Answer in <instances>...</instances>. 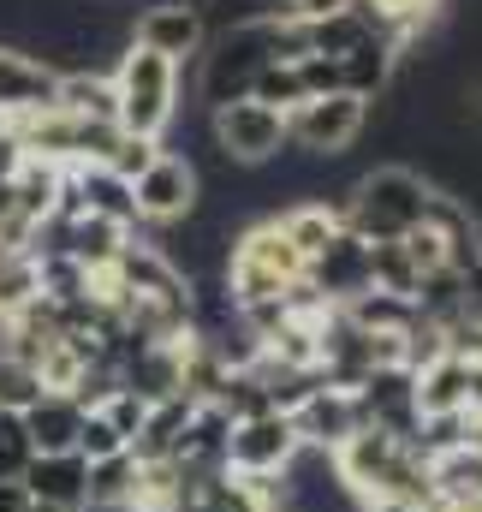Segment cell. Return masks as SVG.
I'll use <instances>...</instances> for the list:
<instances>
[{"label": "cell", "mask_w": 482, "mask_h": 512, "mask_svg": "<svg viewBox=\"0 0 482 512\" xmlns=\"http://www.w3.org/2000/svg\"><path fill=\"white\" fill-rule=\"evenodd\" d=\"M274 221H280V233L292 239V251L304 256V268L328 251L334 239H340V209H334V203H316V197H304V203L280 209Z\"/></svg>", "instance_id": "18"}, {"label": "cell", "mask_w": 482, "mask_h": 512, "mask_svg": "<svg viewBox=\"0 0 482 512\" xmlns=\"http://www.w3.org/2000/svg\"><path fill=\"white\" fill-rule=\"evenodd\" d=\"M191 411H197V399H191V393L149 399V405H143V423H137V435H131V459H137V465H161V459H173V453H179V441H185Z\"/></svg>", "instance_id": "14"}, {"label": "cell", "mask_w": 482, "mask_h": 512, "mask_svg": "<svg viewBox=\"0 0 482 512\" xmlns=\"http://www.w3.org/2000/svg\"><path fill=\"white\" fill-rule=\"evenodd\" d=\"M292 429H298V447H316V453H334L346 435H358L363 417H358V399L346 393V387H316V393H304L292 411Z\"/></svg>", "instance_id": "11"}, {"label": "cell", "mask_w": 482, "mask_h": 512, "mask_svg": "<svg viewBox=\"0 0 482 512\" xmlns=\"http://www.w3.org/2000/svg\"><path fill=\"white\" fill-rule=\"evenodd\" d=\"M54 90H60V66L24 54V48H6L0 42V120H30L42 108H54Z\"/></svg>", "instance_id": "10"}, {"label": "cell", "mask_w": 482, "mask_h": 512, "mask_svg": "<svg viewBox=\"0 0 482 512\" xmlns=\"http://www.w3.org/2000/svg\"><path fill=\"white\" fill-rule=\"evenodd\" d=\"M417 262H411V251L393 239V245H369V286L375 292H393V298H417Z\"/></svg>", "instance_id": "22"}, {"label": "cell", "mask_w": 482, "mask_h": 512, "mask_svg": "<svg viewBox=\"0 0 482 512\" xmlns=\"http://www.w3.org/2000/svg\"><path fill=\"white\" fill-rule=\"evenodd\" d=\"M435 185L417 173V167H369L346 185L340 197V227L358 233L363 245H393L405 239L411 227H423V209H429Z\"/></svg>", "instance_id": "1"}, {"label": "cell", "mask_w": 482, "mask_h": 512, "mask_svg": "<svg viewBox=\"0 0 482 512\" xmlns=\"http://www.w3.org/2000/svg\"><path fill=\"white\" fill-rule=\"evenodd\" d=\"M304 280H310V292H316L322 304H334V310H340L346 298L369 292V245H363L358 233H346V227H340V239L316 256L310 268H304Z\"/></svg>", "instance_id": "12"}, {"label": "cell", "mask_w": 482, "mask_h": 512, "mask_svg": "<svg viewBox=\"0 0 482 512\" xmlns=\"http://www.w3.org/2000/svg\"><path fill=\"white\" fill-rule=\"evenodd\" d=\"M358 0H280V6H268V12H280V18H292V24H328V18H340V12H352Z\"/></svg>", "instance_id": "29"}, {"label": "cell", "mask_w": 482, "mask_h": 512, "mask_svg": "<svg viewBox=\"0 0 482 512\" xmlns=\"http://www.w3.org/2000/svg\"><path fill=\"white\" fill-rule=\"evenodd\" d=\"M250 102H268V108H280V114H292V108L304 102V84H298V66H292V60H274V66H262V72H256V84H250Z\"/></svg>", "instance_id": "24"}, {"label": "cell", "mask_w": 482, "mask_h": 512, "mask_svg": "<svg viewBox=\"0 0 482 512\" xmlns=\"http://www.w3.org/2000/svg\"><path fill=\"white\" fill-rule=\"evenodd\" d=\"M298 459V429L286 411H256L239 417L227 435V471L233 477H280Z\"/></svg>", "instance_id": "7"}, {"label": "cell", "mask_w": 482, "mask_h": 512, "mask_svg": "<svg viewBox=\"0 0 482 512\" xmlns=\"http://www.w3.org/2000/svg\"><path fill=\"white\" fill-rule=\"evenodd\" d=\"M155 155H161V137H125V131H120V143L108 149V161H102V167H108L114 179L131 185L137 173H149V161H155Z\"/></svg>", "instance_id": "26"}, {"label": "cell", "mask_w": 482, "mask_h": 512, "mask_svg": "<svg viewBox=\"0 0 482 512\" xmlns=\"http://www.w3.org/2000/svg\"><path fill=\"white\" fill-rule=\"evenodd\" d=\"M352 399H358V417L369 429H387V435H399V441H411L417 423H423V411H417V382H411L405 364L369 370V376L352 387Z\"/></svg>", "instance_id": "9"}, {"label": "cell", "mask_w": 482, "mask_h": 512, "mask_svg": "<svg viewBox=\"0 0 482 512\" xmlns=\"http://www.w3.org/2000/svg\"><path fill=\"white\" fill-rule=\"evenodd\" d=\"M131 495H137V459L131 453L90 465V512H131Z\"/></svg>", "instance_id": "21"}, {"label": "cell", "mask_w": 482, "mask_h": 512, "mask_svg": "<svg viewBox=\"0 0 482 512\" xmlns=\"http://www.w3.org/2000/svg\"><path fill=\"white\" fill-rule=\"evenodd\" d=\"M114 453H131L125 435L102 417V411H84V423H78V459H84V465H102V459H114Z\"/></svg>", "instance_id": "25"}, {"label": "cell", "mask_w": 482, "mask_h": 512, "mask_svg": "<svg viewBox=\"0 0 482 512\" xmlns=\"http://www.w3.org/2000/svg\"><path fill=\"white\" fill-rule=\"evenodd\" d=\"M108 84H114V126L125 137H161L179 120V84H185V72L173 60L125 42V54L114 60Z\"/></svg>", "instance_id": "3"}, {"label": "cell", "mask_w": 482, "mask_h": 512, "mask_svg": "<svg viewBox=\"0 0 482 512\" xmlns=\"http://www.w3.org/2000/svg\"><path fill=\"white\" fill-rule=\"evenodd\" d=\"M363 131H369V102L346 96V90H334V96H304V102L286 114V143H292L298 155H310V161H340V155H352V143H358Z\"/></svg>", "instance_id": "4"}, {"label": "cell", "mask_w": 482, "mask_h": 512, "mask_svg": "<svg viewBox=\"0 0 482 512\" xmlns=\"http://www.w3.org/2000/svg\"><path fill=\"white\" fill-rule=\"evenodd\" d=\"M48 387L36 376V364L30 358H18V352H0V411H12V417H24L36 399H42Z\"/></svg>", "instance_id": "23"}, {"label": "cell", "mask_w": 482, "mask_h": 512, "mask_svg": "<svg viewBox=\"0 0 482 512\" xmlns=\"http://www.w3.org/2000/svg\"><path fill=\"white\" fill-rule=\"evenodd\" d=\"M24 501H30V495H24V483H18V477H12V483H0V512H24Z\"/></svg>", "instance_id": "31"}, {"label": "cell", "mask_w": 482, "mask_h": 512, "mask_svg": "<svg viewBox=\"0 0 482 512\" xmlns=\"http://www.w3.org/2000/svg\"><path fill=\"white\" fill-rule=\"evenodd\" d=\"M90 411H102V417L125 435V447H131V435H137V423H143V399H137L131 387H114V393H108L102 405H90Z\"/></svg>", "instance_id": "28"}, {"label": "cell", "mask_w": 482, "mask_h": 512, "mask_svg": "<svg viewBox=\"0 0 482 512\" xmlns=\"http://www.w3.org/2000/svg\"><path fill=\"white\" fill-rule=\"evenodd\" d=\"M143 512H173V507H143Z\"/></svg>", "instance_id": "34"}, {"label": "cell", "mask_w": 482, "mask_h": 512, "mask_svg": "<svg viewBox=\"0 0 482 512\" xmlns=\"http://www.w3.org/2000/svg\"><path fill=\"white\" fill-rule=\"evenodd\" d=\"M24 465H30V441H24V423H18L12 411H0V483L24 477Z\"/></svg>", "instance_id": "27"}, {"label": "cell", "mask_w": 482, "mask_h": 512, "mask_svg": "<svg viewBox=\"0 0 482 512\" xmlns=\"http://www.w3.org/2000/svg\"><path fill=\"white\" fill-rule=\"evenodd\" d=\"M131 42L149 48V54H161V60H173V66L185 72V66L209 48V18H203V6H191V0H155L149 12H137Z\"/></svg>", "instance_id": "8"}, {"label": "cell", "mask_w": 482, "mask_h": 512, "mask_svg": "<svg viewBox=\"0 0 482 512\" xmlns=\"http://www.w3.org/2000/svg\"><path fill=\"white\" fill-rule=\"evenodd\" d=\"M209 143H215V155L221 161H233V167H268L280 149H286V114L280 108H268V102H221V108H209Z\"/></svg>", "instance_id": "5"}, {"label": "cell", "mask_w": 482, "mask_h": 512, "mask_svg": "<svg viewBox=\"0 0 482 512\" xmlns=\"http://www.w3.org/2000/svg\"><path fill=\"white\" fill-rule=\"evenodd\" d=\"M18 483H24L30 501H48V507H66V512L90 507V465L78 453H36Z\"/></svg>", "instance_id": "13"}, {"label": "cell", "mask_w": 482, "mask_h": 512, "mask_svg": "<svg viewBox=\"0 0 482 512\" xmlns=\"http://www.w3.org/2000/svg\"><path fill=\"white\" fill-rule=\"evenodd\" d=\"M197 197H203V173H197L191 155H173V149H161L149 161V173L131 179L137 227H173V221H185L197 209Z\"/></svg>", "instance_id": "6"}, {"label": "cell", "mask_w": 482, "mask_h": 512, "mask_svg": "<svg viewBox=\"0 0 482 512\" xmlns=\"http://www.w3.org/2000/svg\"><path fill=\"white\" fill-rule=\"evenodd\" d=\"M54 108H66V114H84V120H114V84H108V72H90V66H78V72H60Z\"/></svg>", "instance_id": "20"}, {"label": "cell", "mask_w": 482, "mask_h": 512, "mask_svg": "<svg viewBox=\"0 0 482 512\" xmlns=\"http://www.w3.org/2000/svg\"><path fill=\"white\" fill-rule=\"evenodd\" d=\"M24 512H66V507H48V501H24Z\"/></svg>", "instance_id": "32"}, {"label": "cell", "mask_w": 482, "mask_h": 512, "mask_svg": "<svg viewBox=\"0 0 482 512\" xmlns=\"http://www.w3.org/2000/svg\"><path fill=\"white\" fill-rule=\"evenodd\" d=\"M393 72H399V48L387 36H363L358 48L340 54V90L358 96V102H375L393 90Z\"/></svg>", "instance_id": "17"}, {"label": "cell", "mask_w": 482, "mask_h": 512, "mask_svg": "<svg viewBox=\"0 0 482 512\" xmlns=\"http://www.w3.org/2000/svg\"><path fill=\"white\" fill-rule=\"evenodd\" d=\"M227 292L239 310H256V304H280L304 286V256L292 251V239L280 233L274 215L250 221L244 233H233V251H227V268H221Z\"/></svg>", "instance_id": "2"}, {"label": "cell", "mask_w": 482, "mask_h": 512, "mask_svg": "<svg viewBox=\"0 0 482 512\" xmlns=\"http://www.w3.org/2000/svg\"><path fill=\"white\" fill-rule=\"evenodd\" d=\"M441 6H447V0H358V12L393 42V48H405L411 36H423V30L441 18Z\"/></svg>", "instance_id": "19"}, {"label": "cell", "mask_w": 482, "mask_h": 512, "mask_svg": "<svg viewBox=\"0 0 482 512\" xmlns=\"http://www.w3.org/2000/svg\"><path fill=\"white\" fill-rule=\"evenodd\" d=\"M191 6H221V0H191Z\"/></svg>", "instance_id": "33"}, {"label": "cell", "mask_w": 482, "mask_h": 512, "mask_svg": "<svg viewBox=\"0 0 482 512\" xmlns=\"http://www.w3.org/2000/svg\"><path fill=\"white\" fill-rule=\"evenodd\" d=\"M24 441H30V459L36 453H78V423H84V405L72 393H42L24 417Z\"/></svg>", "instance_id": "15"}, {"label": "cell", "mask_w": 482, "mask_h": 512, "mask_svg": "<svg viewBox=\"0 0 482 512\" xmlns=\"http://www.w3.org/2000/svg\"><path fill=\"white\" fill-rule=\"evenodd\" d=\"M411 382H417V411L423 417H447V411L471 405V364L453 358V352H435L429 364H417Z\"/></svg>", "instance_id": "16"}, {"label": "cell", "mask_w": 482, "mask_h": 512, "mask_svg": "<svg viewBox=\"0 0 482 512\" xmlns=\"http://www.w3.org/2000/svg\"><path fill=\"white\" fill-rule=\"evenodd\" d=\"M18 167H24V149H18V137H12V126H6L0 131V185H6Z\"/></svg>", "instance_id": "30"}]
</instances>
